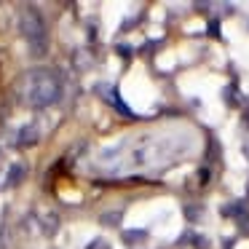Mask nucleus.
<instances>
[{"instance_id":"4","label":"nucleus","mask_w":249,"mask_h":249,"mask_svg":"<svg viewBox=\"0 0 249 249\" xmlns=\"http://www.w3.org/2000/svg\"><path fill=\"white\" fill-rule=\"evenodd\" d=\"M38 140H40V131L35 129V126H24V129L19 131V145H22V147L38 145Z\"/></svg>"},{"instance_id":"9","label":"nucleus","mask_w":249,"mask_h":249,"mask_svg":"<svg viewBox=\"0 0 249 249\" xmlns=\"http://www.w3.org/2000/svg\"><path fill=\"white\" fill-rule=\"evenodd\" d=\"M182 212H185V220H190V222H198V217H201V209H198L196 204H188Z\"/></svg>"},{"instance_id":"17","label":"nucleus","mask_w":249,"mask_h":249,"mask_svg":"<svg viewBox=\"0 0 249 249\" xmlns=\"http://www.w3.org/2000/svg\"><path fill=\"white\" fill-rule=\"evenodd\" d=\"M244 156L249 158V142H244Z\"/></svg>"},{"instance_id":"3","label":"nucleus","mask_w":249,"mask_h":249,"mask_svg":"<svg viewBox=\"0 0 249 249\" xmlns=\"http://www.w3.org/2000/svg\"><path fill=\"white\" fill-rule=\"evenodd\" d=\"M24 174H27L24 163H11V169H8V174H6V185H8V188H17V185H22Z\"/></svg>"},{"instance_id":"6","label":"nucleus","mask_w":249,"mask_h":249,"mask_svg":"<svg viewBox=\"0 0 249 249\" xmlns=\"http://www.w3.org/2000/svg\"><path fill=\"white\" fill-rule=\"evenodd\" d=\"M121 220H124V212H105V214H99V225L105 228H118Z\"/></svg>"},{"instance_id":"8","label":"nucleus","mask_w":249,"mask_h":249,"mask_svg":"<svg viewBox=\"0 0 249 249\" xmlns=\"http://www.w3.org/2000/svg\"><path fill=\"white\" fill-rule=\"evenodd\" d=\"M56 231H59V217H56V214H46L43 217V233H46V236H54Z\"/></svg>"},{"instance_id":"12","label":"nucleus","mask_w":249,"mask_h":249,"mask_svg":"<svg viewBox=\"0 0 249 249\" xmlns=\"http://www.w3.org/2000/svg\"><path fill=\"white\" fill-rule=\"evenodd\" d=\"M193 247H196V249H209V238L196 236V238H193Z\"/></svg>"},{"instance_id":"2","label":"nucleus","mask_w":249,"mask_h":249,"mask_svg":"<svg viewBox=\"0 0 249 249\" xmlns=\"http://www.w3.org/2000/svg\"><path fill=\"white\" fill-rule=\"evenodd\" d=\"M19 30L27 38L33 56H38V59L46 56V49H49V43H46V24L40 19L38 8H24V14L19 17Z\"/></svg>"},{"instance_id":"1","label":"nucleus","mask_w":249,"mask_h":249,"mask_svg":"<svg viewBox=\"0 0 249 249\" xmlns=\"http://www.w3.org/2000/svg\"><path fill=\"white\" fill-rule=\"evenodd\" d=\"M62 86L51 70H35L27 75V102L35 107H49V105L59 102Z\"/></svg>"},{"instance_id":"10","label":"nucleus","mask_w":249,"mask_h":249,"mask_svg":"<svg viewBox=\"0 0 249 249\" xmlns=\"http://www.w3.org/2000/svg\"><path fill=\"white\" fill-rule=\"evenodd\" d=\"M217 161H220V145L212 140L209 142V156H206V163H217Z\"/></svg>"},{"instance_id":"13","label":"nucleus","mask_w":249,"mask_h":249,"mask_svg":"<svg viewBox=\"0 0 249 249\" xmlns=\"http://www.w3.org/2000/svg\"><path fill=\"white\" fill-rule=\"evenodd\" d=\"M238 225H241V231H244V233H249V217H247V214L238 217Z\"/></svg>"},{"instance_id":"18","label":"nucleus","mask_w":249,"mask_h":249,"mask_svg":"<svg viewBox=\"0 0 249 249\" xmlns=\"http://www.w3.org/2000/svg\"><path fill=\"white\" fill-rule=\"evenodd\" d=\"M222 247H225V249H233V241H225V244H222Z\"/></svg>"},{"instance_id":"11","label":"nucleus","mask_w":249,"mask_h":249,"mask_svg":"<svg viewBox=\"0 0 249 249\" xmlns=\"http://www.w3.org/2000/svg\"><path fill=\"white\" fill-rule=\"evenodd\" d=\"M222 97H225L228 105H238V102H241V99H238V91H236V89H225V91H222Z\"/></svg>"},{"instance_id":"15","label":"nucleus","mask_w":249,"mask_h":249,"mask_svg":"<svg viewBox=\"0 0 249 249\" xmlns=\"http://www.w3.org/2000/svg\"><path fill=\"white\" fill-rule=\"evenodd\" d=\"M198 177H201V182H209V169H201V172H198Z\"/></svg>"},{"instance_id":"7","label":"nucleus","mask_w":249,"mask_h":249,"mask_svg":"<svg viewBox=\"0 0 249 249\" xmlns=\"http://www.w3.org/2000/svg\"><path fill=\"white\" fill-rule=\"evenodd\" d=\"M121 238H124L129 247H134V244H142L147 238V231H124V233H121Z\"/></svg>"},{"instance_id":"5","label":"nucleus","mask_w":249,"mask_h":249,"mask_svg":"<svg viewBox=\"0 0 249 249\" xmlns=\"http://www.w3.org/2000/svg\"><path fill=\"white\" fill-rule=\"evenodd\" d=\"M220 214L222 217H244V214H247V209H244L241 201H231V204H222L220 206Z\"/></svg>"},{"instance_id":"16","label":"nucleus","mask_w":249,"mask_h":249,"mask_svg":"<svg viewBox=\"0 0 249 249\" xmlns=\"http://www.w3.org/2000/svg\"><path fill=\"white\" fill-rule=\"evenodd\" d=\"M118 54H121V56H129L131 49H129V46H118Z\"/></svg>"},{"instance_id":"14","label":"nucleus","mask_w":249,"mask_h":249,"mask_svg":"<svg viewBox=\"0 0 249 249\" xmlns=\"http://www.w3.org/2000/svg\"><path fill=\"white\" fill-rule=\"evenodd\" d=\"M89 249H107V244H105V241H91V244H89Z\"/></svg>"}]
</instances>
